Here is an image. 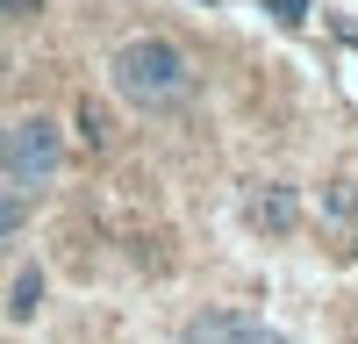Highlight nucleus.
Instances as JSON below:
<instances>
[{
	"mask_svg": "<svg viewBox=\"0 0 358 344\" xmlns=\"http://www.w3.org/2000/svg\"><path fill=\"white\" fill-rule=\"evenodd\" d=\"M108 94L136 115H179L201 94V65L172 36H122L108 50Z\"/></svg>",
	"mask_w": 358,
	"mask_h": 344,
	"instance_id": "f257e3e1",
	"label": "nucleus"
},
{
	"mask_svg": "<svg viewBox=\"0 0 358 344\" xmlns=\"http://www.w3.org/2000/svg\"><path fill=\"white\" fill-rule=\"evenodd\" d=\"M72 165V129L57 122L50 108H29L8 122V158H0V187H22V194H43L65 180Z\"/></svg>",
	"mask_w": 358,
	"mask_h": 344,
	"instance_id": "f03ea898",
	"label": "nucleus"
},
{
	"mask_svg": "<svg viewBox=\"0 0 358 344\" xmlns=\"http://www.w3.org/2000/svg\"><path fill=\"white\" fill-rule=\"evenodd\" d=\"M236 215H244L251 237L287 244V237H301L308 201H301V187H294V180H251V187H244V201H236Z\"/></svg>",
	"mask_w": 358,
	"mask_h": 344,
	"instance_id": "7ed1b4c3",
	"label": "nucleus"
},
{
	"mask_svg": "<svg viewBox=\"0 0 358 344\" xmlns=\"http://www.w3.org/2000/svg\"><path fill=\"white\" fill-rule=\"evenodd\" d=\"M258 315L251 308H194L187 323H179V344H244Z\"/></svg>",
	"mask_w": 358,
	"mask_h": 344,
	"instance_id": "20e7f679",
	"label": "nucleus"
},
{
	"mask_svg": "<svg viewBox=\"0 0 358 344\" xmlns=\"http://www.w3.org/2000/svg\"><path fill=\"white\" fill-rule=\"evenodd\" d=\"M0 308H8V323H36V308H43V266H29V258H22Z\"/></svg>",
	"mask_w": 358,
	"mask_h": 344,
	"instance_id": "39448f33",
	"label": "nucleus"
},
{
	"mask_svg": "<svg viewBox=\"0 0 358 344\" xmlns=\"http://www.w3.org/2000/svg\"><path fill=\"white\" fill-rule=\"evenodd\" d=\"M315 215H322V222H337V229H351V222H358V180H351V172L322 180V194H315Z\"/></svg>",
	"mask_w": 358,
	"mask_h": 344,
	"instance_id": "423d86ee",
	"label": "nucleus"
},
{
	"mask_svg": "<svg viewBox=\"0 0 358 344\" xmlns=\"http://www.w3.org/2000/svg\"><path fill=\"white\" fill-rule=\"evenodd\" d=\"M29 222H36V194L0 187V251H15V244L29 237Z\"/></svg>",
	"mask_w": 358,
	"mask_h": 344,
	"instance_id": "0eeeda50",
	"label": "nucleus"
},
{
	"mask_svg": "<svg viewBox=\"0 0 358 344\" xmlns=\"http://www.w3.org/2000/svg\"><path fill=\"white\" fill-rule=\"evenodd\" d=\"M79 143H86V151H108V143H115V122H108L101 101H79Z\"/></svg>",
	"mask_w": 358,
	"mask_h": 344,
	"instance_id": "6e6552de",
	"label": "nucleus"
},
{
	"mask_svg": "<svg viewBox=\"0 0 358 344\" xmlns=\"http://www.w3.org/2000/svg\"><path fill=\"white\" fill-rule=\"evenodd\" d=\"M43 15V0H0V29H8V22H36Z\"/></svg>",
	"mask_w": 358,
	"mask_h": 344,
	"instance_id": "1a4fd4ad",
	"label": "nucleus"
},
{
	"mask_svg": "<svg viewBox=\"0 0 358 344\" xmlns=\"http://www.w3.org/2000/svg\"><path fill=\"white\" fill-rule=\"evenodd\" d=\"M273 15H280L287 29H301V22H308V0H273Z\"/></svg>",
	"mask_w": 358,
	"mask_h": 344,
	"instance_id": "9d476101",
	"label": "nucleus"
},
{
	"mask_svg": "<svg viewBox=\"0 0 358 344\" xmlns=\"http://www.w3.org/2000/svg\"><path fill=\"white\" fill-rule=\"evenodd\" d=\"M244 344H294V337H287V330H273V323H251V337H244Z\"/></svg>",
	"mask_w": 358,
	"mask_h": 344,
	"instance_id": "9b49d317",
	"label": "nucleus"
},
{
	"mask_svg": "<svg viewBox=\"0 0 358 344\" xmlns=\"http://www.w3.org/2000/svg\"><path fill=\"white\" fill-rule=\"evenodd\" d=\"M0 158H8V122H0Z\"/></svg>",
	"mask_w": 358,
	"mask_h": 344,
	"instance_id": "f8f14e48",
	"label": "nucleus"
}]
</instances>
